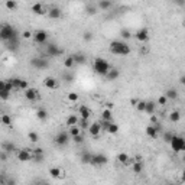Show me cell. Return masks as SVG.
<instances>
[{
  "label": "cell",
  "instance_id": "cell-1",
  "mask_svg": "<svg viewBox=\"0 0 185 185\" xmlns=\"http://www.w3.org/2000/svg\"><path fill=\"white\" fill-rule=\"evenodd\" d=\"M109 49L113 55H129L130 54V48L123 41H111Z\"/></svg>",
  "mask_w": 185,
  "mask_h": 185
},
{
  "label": "cell",
  "instance_id": "cell-2",
  "mask_svg": "<svg viewBox=\"0 0 185 185\" xmlns=\"http://www.w3.org/2000/svg\"><path fill=\"white\" fill-rule=\"evenodd\" d=\"M93 70H94L95 74L106 77L110 70V64L106 61L104 58L97 57V58H94V61H93Z\"/></svg>",
  "mask_w": 185,
  "mask_h": 185
},
{
  "label": "cell",
  "instance_id": "cell-3",
  "mask_svg": "<svg viewBox=\"0 0 185 185\" xmlns=\"http://www.w3.org/2000/svg\"><path fill=\"white\" fill-rule=\"evenodd\" d=\"M0 38L3 39L5 42L12 41V39L18 38V30H16V28L12 26V25L5 23L3 26H2V29H0Z\"/></svg>",
  "mask_w": 185,
  "mask_h": 185
},
{
  "label": "cell",
  "instance_id": "cell-4",
  "mask_svg": "<svg viewBox=\"0 0 185 185\" xmlns=\"http://www.w3.org/2000/svg\"><path fill=\"white\" fill-rule=\"evenodd\" d=\"M169 145H171L174 152H185V139L182 138V136L174 135V138H172V140L169 142Z\"/></svg>",
  "mask_w": 185,
  "mask_h": 185
},
{
  "label": "cell",
  "instance_id": "cell-5",
  "mask_svg": "<svg viewBox=\"0 0 185 185\" xmlns=\"http://www.w3.org/2000/svg\"><path fill=\"white\" fill-rule=\"evenodd\" d=\"M70 138H71V135L68 132H59L55 136V143H57L58 146H65L66 143L70 142Z\"/></svg>",
  "mask_w": 185,
  "mask_h": 185
},
{
  "label": "cell",
  "instance_id": "cell-6",
  "mask_svg": "<svg viewBox=\"0 0 185 185\" xmlns=\"http://www.w3.org/2000/svg\"><path fill=\"white\" fill-rule=\"evenodd\" d=\"M33 41L39 45L48 42V32L46 30H35L33 32Z\"/></svg>",
  "mask_w": 185,
  "mask_h": 185
},
{
  "label": "cell",
  "instance_id": "cell-7",
  "mask_svg": "<svg viewBox=\"0 0 185 185\" xmlns=\"http://www.w3.org/2000/svg\"><path fill=\"white\" fill-rule=\"evenodd\" d=\"M30 64H32L36 70H45L49 64H48V61L45 59V58H42V57H35V58H32L30 59Z\"/></svg>",
  "mask_w": 185,
  "mask_h": 185
},
{
  "label": "cell",
  "instance_id": "cell-8",
  "mask_svg": "<svg viewBox=\"0 0 185 185\" xmlns=\"http://www.w3.org/2000/svg\"><path fill=\"white\" fill-rule=\"evenodd\" d=\"M135 36H136V39H138L139 42H147L149 38H151V32H149L147 28H142L135 33Z\"/></svg>",
  "mask_w": 185,
  "mask_h": 185
},
{
  "label": "cell",
  "instance_id": "cell-9",
  "mask_svg": "<svg viewBox=\"0 0 185 185\" xmlns=\"http://www.w3.org/2000/svg\"><path fill=\"white\" fill-rule=\"evenodd\" d=\"M107 161H109V159H107L106 155H103V153H97V155H93V158H91V165L101 166V165H106Z\"/></svg>",
  "mask_w": 185,
  "mask_h": 185
},
{
  "label": "cell",
  "instance_id": "cell-10",
  "mask_svg": "<svg viewBox=\"0 0 185 185\" xmlns=\"http://www.w3.org/2000/svg\"><path fill=\"white\" fill-rule=\"evenodd\" d=\"M18 159L20 162H28V161H32L33 159V152L30 149H22L18 152Z\"/></svg>",
  "mask_w": 185,
  "mask_h": 185
},
{
  "label": "cell",
  "instance_id": "cell-11",
  "mask_svg": "<svg viewBox=\"0 0 185 185\" xmlns=\"http://www.w3.org/2000/svg\"><path fill=\"white\" fill-rule=\"evenodd\" d=\"M43 86L49 88V90H57L58 87H59V81L57 78H54V77H46L45 80H43Z\"/></svg>",
  "mask_w": 185,
  "mask_h": 185
},
{
  "label": "cell",
  "instance_id": "cell-12",
  "mask_svg": "<svg viewBox=\"0 0 185 185\" xmlns=\"http://www.w3.org/2000/svg\"><path fill=\"white\" fill-rule=\"evenodd\" d=\"M62 51L58 48V45L55 43H48L46 45V55L48 57H58V55H61Z\"/></svg>",
  "mask_w": 185,
  "mask_h": 185
},
{
  "label": "cell",
  "instance_id": "cell-13",
  "mask_svg": "<svg viewBox=\"0 0 185 185\" xmlns=\"http://www.w3.org/2000/svg\"><path fill=\"white\" fill-rule=\"evenodd\" d=\"M101 130H103L101 123H93V124H90V127H88V133H90L93 138H99Z\"/></svg>",
  "mask_w": 185,
  "mask_h": 185
},
{
  "label": "cell",
  "instance_id": "cell-14",
  "mask_svg": "<svg viewBox=\"0 0 185 185\" xmlns=\"http://www.w3.org/2000/svg\"><path fill=\"white\" fill-rule=\"evenodd\" d=\"M158 133H159V126L158 124H149L146 127V135L151 139H156L158 138Z\"/></svg>",
  "mask_w": 185,
  "mask_h": 185
},
{
  "label": "cell",
  "instance_id": "cell-15",
  "mask_svg": "<svg viewBox=\"0 0 185 185\" xmlns=\"http://www.w3.org/2000/svg\"><path fill=\"white\" fill-rule=\"evenodd\" d=\"M78 113H80V119H87L90 120L91 114H93V111H91L87 106H80V109H78Z\"/></svg>",
  "mask_w": 185,
  "mask_h": 185
},
{
  "label": "cell",
  "instance_id": "cell-16",
  "mask_svg": "<svg viewBox=\"0 0 185 185\" xmlns=\"http://www.w3.org/2000/svg\"><path fill=\"white\" fill-rule=\"evenodd\" d=\"M23 93H25L26 100H29V101H35V100L38 99V90L36 88H26Z\"/></svg>",
  "mask_w": 185,
  "mask_h": 185
},
{
  "label": "cell",
  "instance_id": "cell-17",
  "mask_svg": "<svg viewBox=\"0 0 185 185\" xmlns=\"http://www.w3.org/2000/svg\"><path fill=\"white\" fill-rule=\"evenodd\" d=\"M117 161H119L122 165H124V166L132 165V163H133L132 159H130V156H129L127 153H124V152H120L119 155H117Z\"/></svg>",
  "mask_w": 185,
  "mask_h": 185
},
{
  "label": "cell",
  "instance_id": "cell-18",
  "mask_svg": "<svg viewBox=\"0 0 185 185\" xmlns=\"http://www.w3.org/2000/svg\"><path fill=\"white\" fill-rule=\"evenodd\" d=\"M32 12L35 14H39V16H42V14L48 13V10L45 9V6H43L42 3H35V5L32 6Z\"/></svg>",
  "mask_w": 185,
  "mask_h": 185
},
{
  "label": "cell",
  "instance_id": "cell-19",
  "mask_svg": "<svg viewBox=\"0 0 185 185\" xmlns=\"http://www.w3.org/2000/svg\"><path fill=\"white\" fill-rule=\"evenodd\" d=\"M49 175L52 176V178H55V179H58V178H64V171H62L61 168H58V166H54V168L49 169Z\"/></svg>",
  "mask_w": 185,
  "mask_h": 185
},
{
  "label": "cell",
  "instance_id": "cell-20",
  "mask_svg": "<svg viewBox=\"0 0 185 185\" xmlns=\"http://www.w3.org/2000/svg\"><path fill=\"white\" fill-rule=\"evenodd\" d=\"M61 9H58V7H52V9L48 10V16L51 18V19H59L61 18Z\"/></svg>",
  "mask_w": 185,
  "mask_h": 185
},
{
  "label": "cell",
  "instance_id": "cell-21",
  "mask_svg": "<svg viewBox=\"0 0 185 185\" xmlns=\"http://www.w3.org/2000/svg\"><path fill=\"white\" fill-rule=\"evenodd\" d=\"M119 75H120V72H119V70H117V68H110L109 72H107V75H106V78L111 81V80L119 78Z\"/></svg>",
  "mask_w": 185,
  "mask_h": 185
},
{
  "label": "cell",
  "instance_id": "cell-22",
  "mask_svg": "<svg viewBox=\"0 0 185 185\" xmlns=\"http://www.w3.org/2000/svg\"><path fill=\"white\" fill-rule=\"evenodd\" d=\"M78 122H80V117L75 116V114H70V116L66 117V126H68V127H70V126H75V124H78Z\"/></svg>",
  "mask_w": 185,
  "mask_h": 185
},
{
  "label": "cell",
  "instance_id": "cell-23",
  "mask_svg": "<svg viewBox=\"0 0 185 185\" xmlns=\"http://www.w3.org/2000/svg\"><path fill=\"white\" fill-rule=\"evenodd\" d=\"M155 109H156V104L153 101H146V107H145V113H147L149 116H152L155 113Z\"/></svg>",
  "mask_w": 185,
  "mask_h": 185
},
{
  "label": "cell",
  "instance_id": "cell-24",
  "mask_svg": "<svg viewBox=\"0 0 185 185\" xmlns=\"http://www.w3.org/2000/svg\"><path fill=\"white\" fill-rule=\"evenodd\" d=\"M75 64H77V62H75V59H74V55H71V57H66L65 61H64V66H65L66 70H71V68L75 65Z\"/></svg>",
  "mask_w": 185,
  "mask_h": 185
},
{
  "label": "cell",
  "instance_id": "cell-25",
  "mask_svg": "<svg viewBox=\"0 0 185 185\" xmlns=\"http://www.w3.org/2000/svg\"><path fill=\"white\" fill-rule=\"evenodd\" d=\"M35 116H36V119H39V120H46L48 119V111L45 109H38L36 113H35Z\"/></svg>",
  "mask_w": 185,
  "mask_h": 185
},
{
  "label": "cell",
  "instance_id": "cell-26",
  "mask_svg": "<svg viewBox=\"0 0 185 185\" xmlns=\"http://www.w3.org/2000/svg\"><path fill=\"white\" fill-rule=\"evenodd\" d=\"M101 119L103 120H110L111 122V119H113V113H111V110L107 107V109H103V111H101Z\"/></svg>",
  "mask_w": 185,
  "mask_h": 185
},
{
  "label": "cell",
  "instance_id": "cell-27",
  "mask_svg": "<svg viewBox=\"0 0 185 185\" xmlns=\"http://www.w3.org/2000/svg\"><path fill=\"white\" fill-rule=\"evenodd\" d=\"M6 9L10 10V12H14V10L18 9V3H16V0H6Z\"/></svg>",
  "mask_w": 185,
  "mask_h": 185
},
{
  "label": "cell",
  "instance_id": "cell-28",
  "mask_svg": "<svg viewBox=\"0 0 185 185\" xmlns=\"http://www.w3.org/2000/svg\"><path fill=\"white\" fill-rule=\"evenodd\" d=\"M132 169H133V172H135V174H140V172H142V169H143L142 162H140V161H135L132 163Z\"/></svg>",
  "mask_w": 185,
  "mask_h": 185
},
{
  "label": "cell",
  "instance_id": "cell-29",
  "mask_svg": "<svg viewBox=\"0 0 185 185\" xmlns=\"http://www.w3.org/2000/svg\"><path fill=\"white\" fill-rule=\"evenodd\" d=\"M91 158H93V153L84 152L82 155H81V163H84V165H87V163H91Z\"/></svg>",
  "mask_w": 185,
  "mask_h": 185
},
{
  "label": "cell",
  "instance_id": "cell-30",
  "mask_svg": "<svg viewBox=\"0 0 185 185\" xmlns=\"http://www.w3.org/2000/svg\"><path fill=\"white\" fill-rule=\"evenodd\" d=\"M99 7L101 10H109L110 7H111V0H100Z\"/></svg>",
  "mask_w": 185,
  "mask_h": 185
},
{
  "label": "cell",
  "instance_id": "cell-31",
  "mask_svg": "<svg viewBox=\"0 0 185 185\" xmlns=\"http://www.w3.org/2000/svg\"><path fill=\"white\" fill-rule=\"evenodd\" d=\"M165 95L168 97V100H175L176 97H178V91H176L175 88H168Z\"/></svg>",
  "mask_w": 185,
  "mask_h": 185
},
{
  "label": "cell",
  "instance_id": "cell-32",
  "mask_svg": "<svg viewBox=\"0 0 185 185\" xmlns=\"http://www.w3.org/2000/svg\"><path fill=\"white\" fill-rule=\"evenodd\" d=\"M81 130H82V129H81L78 124H75V126H70V135H71V138L77 136V135H81Z\"/></svg>",
  "mask_w": 185,
  "mask_h": 185
},
{
  "label": "cell",
  "instance_id": "cell-33",
  "mask_svg": "<svg viewBox=\"0 0 185 185\" xmlns=\"http://www.w3.org/2000/svg\"><path fill=\"white\" fill-rule=\"evenodd\" d=\"M179 119H181V113L178 111V110H174V111H171V113H169V120H171V122H174V123H175V122H178Z\"/></svg>",
  "mask_w": 185,
  "mask_h": 185
},
{
  "label": "cell",
  "instance_id": "cell-34",
  "mask_svg": "<svg viewBox=\"0 0 185 185\" xmlns=\"http://www.w3.org/2000/svg\"><path fill=\"white\" fill-rule=\"evenodd\" d=\"M28 139L30 140L32 143H36L39 140V135L36 132H29L28 133Z\"/></svg>",
  "mask_w": 185,
  "mask_h": 185
},
{
  "label": "cell",
  "instance_id": "cell-35",
  "mask_svg": "<svg viewBox=\"0 0 185 185\" xmlns=\"http://www.w3.org/2000/svg\"><path fill=\"white\" fill-rule=\"evenodd\" d=\"M9 81L12 82L14 90H20V81H22V78H10Z\"/></svg>",
  "mask_w": 185,
  "mask_h": 185
},
{
  "label": "cell",
  "instance_id": "cell-36",
  "mask_svg": "<svg viewBox=\"0 0 185 185\" xmlns=\"http://www.w3.org/2000/svg\"><path fill=\"white\" fill-rule=\"evenodd\" d=\"M74 59H75L77 64H86V55H82V54H77V55H74Z\"/></svg>",
  "mask_w": 185,
  "mask_h": 185
},
{
  "label": "cell",
  "instance_id": "cell-37",
  "mask_svg": "<svg viewBox=\"0 0 185 185\" xmlns=\"http://www.w3.org/2000/svg\"><path fill=\"white\" fill-rule=\"evenodd\" d=\"M2 123L5 124V126H12V117H10L9 114H3L2 116Z\"/></svg>",
  "mask_w": 185,
  "mask_h": 185
},
{
  "label": "cell",
  "instance_id": "cell-38",
  "mask_svg": "<svg viewBox=\"0 0 185 185\" xmlns=\"http://www.w3.org/2000/svg\"><path fill=\"white\" fill-rule=\"evenodd\" d=\"M107 132L111 133V135L117 133V132H119V124H117V123H110L109 129H107Z\"/></svg>",
  "mask_w": 185,
  "mask_h": 185
},
{
  "label": "cell",
  "instance_id": "cell-39",
  "mask_svg": "<svg viewBox=\"0 0 185 185\" xmlns=\"http://www.w3.org/2000/svg\"><path fill=\"white\" fill-rule=\"evenodd\" d=\"M172 138H174V133H172V132H165V133H163V136H162L163 142H166V143L171 142Z\"/></svg>",
  "mask_w": 185,
  "mask_h": 185
},
{
  "label": "cell",
  "instance_id": "cell-40",
  "mask_svg": "<svg viewBox=\"0 0 185 185\" xmlns=\"http://www.w3.org/2000/svg\"><path fill=\"white\" fill-rule=\"evenodd\" d=\"M78 126H80L81 129H88V127H90V122H88L87 119H80Z\"/></svg>",
  "mask_w": 185,
  "mask_h": 185
},
{
  "label": "cell",
  "instance_id": "cell-41",
  "mask_svg": "<svg viewBox=\"0 0 185 185\" xmlns=\"http://www.w3.org/2000/svg\"><path fill=\"white\" fill-rule=\"evenodd\" d=\"M66 99H68V101H72V103H75V101H78V94L77 93H68V95H66Z\"/></svg>",
  "mask_w": 185,
  "mask_h": 185
},
{
  "label": "cell",
  "instance_id": "cell-42",
  "mask_svg": "<svg viewBox=\"0 0 185 185\" xmlns=\"http://www.w3.org/2000/svg\"><path fill=\"white\" fill-rule=\"evenodd\" d=\"M136 109L139 110V111H145V107H146V101H143V100H140V101H138L136 103Z\"/></svg>",
  "mask_w": 185,
  "mask_h": 185
},
{
  "label": "cell",
  "instance_id": "cell-43",
  "mask_svg": "<svg viewBox=\"0 0 185 185\" xmlns=\"http://www.w3.org/2000/svg\"><path fill=\"white\" fill-rule=\"evenodd\" d=\"M45 159V155L43 153H38V155H33V161L36 162V163H41V162Z\"/></svg>",
  "mask_w": 185,
  "mask_h": 185
},
{
  "label": "cell",
  "instance_id": "cell-44",
  "mask_svg": "<svg viewBox=\"0 0 185 185\" xmlns=\"http://www.w3.org/2000/svg\"><path fill=\"white\" fill-rule=\"evenodd\" d=\"M166 103H168V97H166L165 94L161 95V97L158 99V104L159 106H166Z\"/></svg>",
  "mask_w": 185,
  "mask_h": 185
},
{
  "label": "cell",
  "instance_id": "cell-45",
  "mask_svg": "<svg viewBox=\"0 0 185 185\" xmlns=\"http://www.w3.org/2000/svg\"><path fill=\"white\" fill-rule=\"evenodd\" d=\"M22 38L23 39H30V38H33V33L30 32V30H23V32H22Z\"/></svg>",
  "mask_w": 185,
  "mask_h": 185
},
{
  "label": "cell",
  "instance_id": "cell-46",
  "mask_svg": "<svg viewBox=\"0 0 185 185\" xmlns=\"http://www.w3.org/2000/svg\"><path fill=\"white\" fill-rule=\"evenodd\" d=\"M13 149H14V146L12 143H5V145H3V151H5V152H12Z\"/></svg>",
  "mask_w": 185,
  "mask_h": 185
},
{
  "label": "cell",
  "instance_id": "cell-47",
  "mask_svg": "<svg viewBox=\"0 0 185 185\" xmlns=\"http://www.w3.org/2000/svg\"><path fill=\"white\" fill-rule=\"evenodd\" d=\"M72 140H74L75 143H82L84 142V136H82V135H77V136L72 138Z\"/></svg>",
  "mask_w": 185,
  "mask_h": 185
},
{
  "label": "cell",
  "instance_id": "cell-48",
  "mask_svg": "<svg viewBox=\"0 0 185 185\" xmlns=\"http://www.w3.org/2000/svg\"><path fill=\"white\" fill-rule=\"evenodd\" d=\"M120 33H122V38H123V39H129L130 36H132V35H130V32H129V30H126V29H123Z\"/></svg>",
  "mask_w": 185,
  "mask_h": 185
},
{
  "label": "cell",
  "instance_id": "cell-49",
  "mask_svg": "<svg viewBox=\"0 0 185 185\" xmlns=\"http://www.w3.org/2000/svg\"><path fill=\"white\" fill-rule=\"evenodd\" d=\"M110 123H111L110 120H103V123H101V127H103V129H104V130H106V132H107V129H109Z\"/></svg>",
  "mask_w": 185,
  "mask_h": 185
},
{
  "label": "cell",
  "instance_id": "cell-50",
  "mask_svg": "<svg viewBox=\"0 0 185 185\" xmlns=\"http://www.w3.org/2000/svg\"><path fill=\"white\" fill-rule=\"evenodd\" d=\"M9 91H0V97H2V100H7L9 99Z\"/></svg>",
  "mask_w": 185,
  "mask_h": 185
},
{
  "label": "cell",
  "instance_id": "cell-51",
  "mask_svg": "<svg viewBox=\"0 0 185 185\" xmlns=\"http://www.w3.org/2000/svg\"><path fill=\"white\" fill-rule=\"evenodd\" d=\"M26 88H29V87H28V81H26V80H22V81H20V90H26Z\"/></svg>",
  "mask_w": 185,
  "mask_h": 185
},
{
  "label": "cell",
  "instance_id": "cell-52",
  "mask_svg": "<svg viewBox=\"0 0 185 185\" xmlns=\"http://www.w3.org/2000/svg\"><path fill=\"white\" fill-rule=\"evenodd\" d=\"M82 38H84V41H91V39H93V33H91V32H86Z\"/></svg>",
  "mask_w": 185,
  "mask_h": 185
},
{
  "label": "cell",
  "instance_id": "cell-53",
  "mask_svg": "<svg viewBox=\"0 0 185 185\" xmlns=\"http://www.w3.org/2000/svg\"><path fill=\"white\" fill-rule=\"evenodd\" d=\"M88 13L90 14H95L97 12H95V7H88Z\"/></svg>",
  "mask_w": 185,
  "mask_h": 185
},
{
  "label": "cell",
  "instance_id": "cell-54",
  "mask_svg": "<svg viewBox=\"0 0 185 185\" xmlns=\"http://www.w3.org/2000/svg\"><path fill=\"white\" fill-rule=\"evenodd\" d=\"M174 3H176V5H185V0H174Z\"/></svg>",
  "mask_w": 185,
  "mask_h": 185
},
{
  "label": "cell",
  "instance_id": "cell-55",
  "mask_svg": "<svg viewBox=\"0 0 185 185\" xmlns=\"http://www.w3.org/2000/svg\"><path fill=\"white\" fill-rule=\"evenodd\" d=\"M181 181H182V182H185V169L182 171V174H181Z\"/></svg>",
  "mask_w": 185,
  "mask_h": 185
},
{
  "label": "cell",
  "instance_id": "cell-56",
  "mask_svg": "<svg viewBox=\"0 0 185 185\" xmlns=\"http://www.w3.org/2000/svg\"><path fill=\"white\" fill-rule=\"evenodd\" d=\"M179 81H181V84H182V86H185V75H184V77H181V80H179Z\"/></svg>",
  "mask_w": 185,
  "mask_h": 185
},
{
  "label": "cell",
  "instance_id": "cell-57",
  "mask_svg": "<svg viewBox=\"0 0 185 185\" xmlns=\"http://www.w3.org/2000/svg\"><path fill=\"white\" fill-rule=\"evenodd\" d=\"M184 162H185V156H184Z\"/></svg>",
  "mask_w": 185,
  "mask_h": 185
},
{
  "label": "cell",
  "instance_id": "cell-58",
  "mask_svg": "<svg viewBox=\"0 0 185 185\" xmlns=\"http://www.w3.org/2000/svg\"><path fill=\"white\" fill-rule=\"evenodd\" d=\"M184 139H185V138H184Z\"/></svg>",
  "mask_w": 185,
  "mask_h": 185
}]
</instances>
